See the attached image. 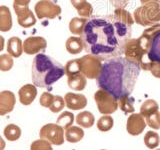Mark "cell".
<instances>
[{
    "mask_svg": "<svg viewBox=\"0 0 160 150\" xmlns=\"http://www.w3.org/2000/svg\"><path fill=\"white\" fill-rule=\"evenodd\" d=\"M133 24V16L124 8H116L112 14L91 16L80 35L84 50L101 61L122 56L131 39Z\"/></svg>",
    "mask_w": 160,
    "mask_h": 150,
    "instance_id": "1",
    "label": "cell"
},
{
    "mask_svg": "<svg viewBox=\"0 0 160 150\" xmlns=\"http://www.w3.org/2000/svg\"><path fill=\"white\" fill-rule=\"evenodd\" d=\"M140 69L137 63L125 56L108 59L102 64L101 72L96 80L97 86L107 90L116 99L130 95L134 90Z\"/></svg>",
    "mask_w": 160,
    "mask_h": 150,
    "instance_id": "2",
    "label": "cell"
},
{
    "mask_svg": "<svg viewBox=\"0 0 160 150\" xmlns=\"http://www.w3.org/2000/svg\"><path fill=\"white\" fill-rule=\"evenodd\" d=\"M64 66L54 58L43 53H38L34 57L31 75L35 86L43 88L49 87L64 76Z\"/></svg>",
    "mask_w": 160,
    "mask_h": 150,
    "instance_id": "3",
    "label": "cell"
},
{
    "mask_svg": "<svg viewBox=\"0 0 160 150\" xmlns=\"http://www.w3.org/2000/svg\"><path fill=\"white\" fill-rule=\"evenodd\" d=\"M134 21L141 26H152L160 21V4L150 2L137 7L133 12Z\"/></svg>",
    "mask_w": 160,
    "mask_h": 150,
    "instance_id": "4",
    "label": "cell"
},
{
    "mask_svg": "<svg viewBox=\"0 0 160 150\" xmlns=\"http://www.w3.org/2000/svg\"><path fill=\"white\" fill-rule=\"evenodd\" d=\"M124 56L130 61L137 63L140 68L145 71H150L152 61H150L148 53L141 47L137 38H131L125 45Z\"/></svg>",
    "mask_w": 160,
    "mask_h": 150,
    "instance_id": "5",
    "label": "cell"
},
{
    "mask_svg": "<svg viewBox=\"0 0 160 150\" xmlns=\"http://www.w3.org/2000/svg\"><path fill=\"white\" fill-rule=\"evenodd\" d=\"M98 111L104 115H109L116 112L118 108V101L107 90L100 88L94 94Z\"/></svg>",
    "mask_w": 160,
    "mask_h": 150,
    "instance_id": "6",
    "label": "cell"
},
{
    "mask_svg": "<svg viewBox=\"0 0 160 150\" xmlns=\"http://www.w3.org/2000/svg\"><path fill=\"white\" fill-rule=\"evenodd\" d=\"M80 64V72L86 78L97 79L102 69L101 60L93 56L92 54H86L78 58Z\"/></svg>",
    "mask_w": 160,
    "mask_h": 150,
    "instance_id": "7",
    "label": "cell"
},
{
    "mask_svg": "<svg viewBox=\"0 0 160 150\" xmlns=\"http://www.w3.org/2000/svg\"><path fill=\"white\" fill-rule=\"evenodd\" d=\"M140 114L144 117L148 126L160 129V112L158 103L153 99H147L140 107Z\"/></svg>",
    "mask_w": 160,
    "mask_h": 150,
    "instance_id": "8",
    "label": "cell"
},
{
    "mask_svg": "<svg viewBox=\"0 0 160 150\" xmlns=\"http://www.w3.org/2000/svg\"><path fill=\"white\" fill-rule=\"evenodd\" d=\"M39 136L54 145H62L64 143V128L57 123H48L40 129Z\"/></svg>",
    "mask_w": 160,
    "mask_h": 150,
    "instance_id": "9",
    "label": "cell"
},
{
    "mask_svg": "<svg viewBox=\"0 0 160 150\" xmlns=\"http://www.w3.org/2000/svg\"><path fill=\"white\" fill-rule=\"evenodd\" d=\"M34 10L39 19H54L61 14V7L51 0H40L35 4Z\"/></svg>",
    "mask_w": 160,
    "mask_h": 150,
    "instance_id": "10",
    "label": "cell"
},
{
    "mask_svg": "<svg viewBox=\"0 0 160 150\" xmlns=\"http://www.w3.org/2000/svg\"><path fill=\"white\" fill-rule=\"evenodd\" d=\"M46 47V40L41 36H30L25 39L23 42V52L28 55L38 54L44 51Z\"/></svg>",
    "mask_w": 160,
    "mask_h": 150,
    "instance_id": "11",
    "label": "cell"
},
{
    "mask_svg": "<svg viewBox=\"0 0 160 150\" xmlns=\"http://www.w3.org/2000/svg\"><path fill=\"white\" fill-rule=\"evenodd\" d=\"M16 13L18 23L23 28L32 27L36 23V18L34 13L29 9V6H13Z\"/></svg>",
    "mask_w": 160,
    "mask_h": 150,
    "instance_id": "12",
    "label": "cell"
},
{
    "mask_svg": "<svg viewBox=\"0 0 160 150\" xmlns=\"http://www.w3.org/2000/svg\"><path fill=\"white\" fill-rule=\"evenodd\" d=\"M146 127V121L140 113H131L127 119V132L132 136H137L143 132Z\"/></svg>",
    "mask_w": 160,
    "mask_h": 150,
    "instance_id": "13",
    "label": "cell"
},
{
    "mask_svg": "<svg viewBox=\"0 0 160 150\" xmlns=\"http://www.w3.org/2000/svg\"><path fill=\"white\" fill-rule=\"evenodd\" d=\"M16 98L13 92L4 90L0 92V116H4L14 109Z\"/></svg>",
    "mask_w": 160,
    "mask_h": 150,
    "instance_id": "14",
    "label": "cell"
},
{
    "mask_svg": "<svg viewBox=\"0 0 160 150\" xmlns=\"http://www.w3.org/2000/svg\"><path fill=\"white\" fill-rule=\"evenodd\" d=\"M64 100L67 108L71 110H81L87 105V98L83 94L68 92L65 94Z\"/></svg>",
    "mask_w": 160,
    "mask_h": 150,
    "instance_id": "15",
    "label": "cell"
},
{
    "mask_svg": "<svg viewBox=\"0 0 160 150\" xmlns=\"http://www.w3.org/2000/svg\"><path fill=\"white\" fill-rule=\"evenodd\" d=\"M19 100L23 105H30L37 96V88L33 84H25L19 89Z\"/></svg>",
    "mask_w": 160,
    "mask_h": 150,
    "instance_id": "16",
    "label": "cell"
},
{
    "mask_svg": "<svg viewBox=\"0 0 160 150\" xmlns=\"http://www.w3.org/2000/svg\"><path fill=\"white\" fill-rule=\"evenodd\" d=\"M12 28V15L10 9L1 5L0 6V31L8 32Z\"/></svg>",
    "mask_w": 160,
    "mask_h": 150,
    "instance_id": "17",
    "label": "cell"
},
{
    "mask_svg": "<svg viewBox=\"0 0 160 150\" xmlns=\"http://www.w3.org/2000/svg\"><path fill=\"white\" fill-rule=\"evenodd\" d=\"M74 8H76L78 15L82 18H90L93 13V6L87 0H70Z\"/></svg>",
    "mask_w": 160,
    "mask_h": 150,
    "instance_id": "18",
    "label": "cell"
},
{
    "mask_svg": "<svg viewBox=\"0 0 160 150\" xmlns=\"http://www.w3.org/2000/svg\"><path fill=\"white\" fill-rule=\"evenodd\" d=\"M7 53L12 57H20L23 53V42L19 37H11L7 42Z\"/></svg>",
    "mask_w": 160,
    "mask_h": 150,
    "instance_id": "19",
    "label": "cell"
},
{
    "mask_svg": "<svg viewBox=\"0 0 160 150\" xmlns=\"http://www.w3.org/2000/svg\"><path fill=\"white\" fill-rule=\"evenodd\" d=\"M67 83L68 86L75 91H82L86 87L87 80L82 73H77L71 75V76H68Z\"/></svg>",
    "mask_w": 160,
    "mask_h": 150,
    "instance_id": "20",
    "label": "cell"
},
{
    "mask_svg": "<svg viewBox=\"0 0 160 150\" xmlns=\"http://www.w3.org/2000/svg\"><path fill=\"white\" fill-rule=\"evenodd\" d=\"M65 47H66V50L70 54H79L82 50H84L81 37H69L66 40Z\"/></svg>",
    "mask_w": 160,
    "mask_h": 150,
    "instance_id": "21",
    "label": "cell"
},
{
    "mask_svg": "<svg viewBox=\"0 0 160 150\" xmlns=\"http://www.w3.org/2000/svg\"><path fill=\"white\" fill-rule=\"evenodd\" d=\"M84 137V131L82 128L77 126H70L65 131V138L70 143H76Z\"/></svg>",
    "mask_w": 160,
    "mask_h": 150,
    "instance_id": "22",
    "label": "cell"
},
{
    "mask_svg": "<svg viewBox=\"0 0 160 150\" xmlns=\"http://www.w3.org/2000/svg\"><path fill=\"white\" fill-rule=\"evenodd\" d=\"M94 115L89 111L80 112L76 116V123L83 128H90L94 124Z\"/></svg>",
    "mask_w": 160,
    "mask_h": 150,
    "instance_id": "23",
    "label": "cell"
},
{
    "mask_svg": "<svg viewBox=\"0 0 160 150\" xmlns=\"http://www.w3.org/2000/svg\"><path fill=\"white\" fill-rule=\"evenodd\" d=\"M87 22V19L82 17H74L69 22V30L74 35H81L85 24Z\"/></svg>",
    "mask_w": 160,
    "mask_h": 150,
    "instance_id": "24",
    "label": "cell"
},
{
    "mask_svg": "<svg viewBox=\"0 0 160 150\" xmlns=\"http://www.w3.org/2000/svg\"><path fill=\"white\" fill-rule=\"evenodd\" d=\"M148 57L152 62H160V32L153 39Z\"/></svg>",
    "mask_w": 160,
    "mask_h": 150,
    "instance_id": "25",
    "label": "cell"
},
{
    "mask_svg": "<svg viewBox=\"0 0 160 150\" xmlns=\"http://www.w3.org/2000/svg\"><path fill=\"white\" fill-rule=\"evenodd\" d=\"M4 136L9 141H16L21 136V129L15 124H9L4 129Z\"/></svg>",
    "mask_w": 160,
    "mask_h": 150,
    "instance_id": "26",
    "label": "cell"
},
{
    "mask_svg": "<svg viewBox=\"0 0 160 150\" xmlns=\"http://www.w3.org/2000/svg\"><path fill=\"white\" fill-rule=\"evenodd\" d=\"M118 101V106L120 109L122 110L125 113H133L135 111V108L133 106L134 104V98L130 97L129 95L126 96H122L119 99H117Z\"/></svg>",
    "mask_w": 160,
    "mask_h": 150,
    "instance_id": "27",
    "label": "cell"
},
{
    "mask_svg": "<svg viewBox=\"0 0 160 150\" xmlns=\"http://www.w3.org/2000/svg\"><path fill=\"white\" fill-rule=\"evenodd\" d=\"M73 122H74V115L72 112L69 111L62 112L57 118V124L64 129H67L70 126H72Z\"/></svg>",
    "mask_w": 160,
    "mask_h": 150,
    "instance_id": "28",
    "label": "cell"
},
{
    "mask_svg": "<svg viewBox=\"0 0 160 150\" xmlns=\"http://www.w3.org/2000/svg\"><path fill=\"white\" fill-rule=\"evenodd\" d=\"M144 143L149 149L156 148L160 143L159 135L154 131H148L144 136Z\"/></svg>",
    "mask_w": 160,
    "mask_h": 150,
    "instance_id": "29",
    "label": "cell"
},
{
    "mask_svg": "<svg viewBox=\"0 0 160 150\" xmlns=\"http://www.w3.org/2000/svg\"><path fill=\"white\" fill-rule=\"evenodd\" d=\"M113 118L109 115H104V116L100 117L97 122V128L100 131H109L110 129L113 127Z\"/></svg>",
    "mask_w": 160,
    "mask_h": 150,
    "instance_id": "30",
    "label": "cell"
},
{
    "mask_svg": "<svg viewBox=\"0 0 160 150\" xmlns=\"http://www.w3.org/2000/svg\"><path fill=\"white\" fill-rule=\"evenodd\" d=\"M13 57L9 53L0 55V71H9L13 67Z\"/></svg>",
    "mask_w": 160,
    "mask_h": 150,
    "instance_id": "31",
    "label": "cell"
},
{
    "mask_svg": "<svg viewBox=\"0 0 160 150\" xmlns=\"http://www.w3.org/2000/svg\"><path fill=\"white\" fill-rule=\"evenodd\" d=\"M64 68H65V74L67 75V77L74 74H77V73H81L80 72V64H79L78 59L69 60Z\"/></svg>",
    "mask_w": 160,
    "mask_h": 150,
    "instance_id": "32",
    "label": "cell"
},
{
    "mask_svg": "<svg viewBox=\"0 0 160 150\" xmlns=\"http://www.w3.org/2000/svg\"><path fill=\"white\" fill-rule=\"evenodd\" d=\"M30 150H53L51 143L45 139H38L32 142Z\"/></svg>",
    "mask_w": 160,
    "mask_h": 150,
    "instance_id": "33",
    "label": "cell"
},
{
    "mask_svg": "<svg viewBox=\"0 0 160 150\" xmlns=\"http://www.w3.org/2000/svg\"><path fill=\"white\" fill-rule=\"evenodd\" d=\"M65 100L63 97L59 96V95H56V96H54L53 98V101L51 103V105H50L49 109L51 110V111L53 113H57V112H60L61 110L64 108L65 106Z\"/></svg>",
    "mask_w": 160,
    "mask_h": 150,
    "instance_id": "34",
    "label": "cell"
},
{
    "mask_svg": "<svg viewBox=\"0 0 160 150\" xmlns=\"http://www.w3.org/2000/svg\"><path fill=\"white\" fill-rule=\"evenodd\" d=\"M53 98H54V95H52L51 93H49V92H43L41 94V96H40L39 103H40V105H41V106L49 108L50 105H51V103H52V101H53Z\"/></svg>",
    "mask_w": 160,
    "mask_h": 150,
    "instance_id": "35",
    "label": "cell"
},
{
    "mask_svg": "<svg viewBox=\"0 0 160 150\" xmlns=\"http://www.w3.org/2000/svg\"><path fill=\"white\" fill-rule=\"evenodd\" d=\"M130 0H109V2L115 8H125Z\"/></svg>",
    "mask_w": 160,
    "mask_h": 150,
    "instance_id": "36",
    "label": "cell"
},
{
    "mask_svg": "<svg viewBox=\"0 0 160 150\" xmlns=\"http://www.w3.org/2000/svg\"><path fill=\"white\" fill-rule=\"evenodd\" d=\"M150 72L154 77L160 78V62H152Z\"/></svg>",
    "mask_w": 160,
    "mask_h": 150,
    "instance_id": "37",
    "label": "cell"
},
{
    "mask_svg": "<svg viewBox=\"0 0 160 150\" xmlns=\"http://www.w3.org/2000/svg\"><path fill=\"white\" fill-rule=\"evenodd\" d=\"M31 0H14L13 6H29Z\"/></svg>",
    "mask_w": 160,
    "mask_h": 150,
    "instance_id": "38",
    "label": "cell"
},
{
    "mask_svg": "<svg viewBox=\"0 0 160 150\" xmlns=\"http://www.w3.org/2000/svg\"><path fill=\"white\" fill-rule=\"evenodd\" d=\"M4 44H5L4 38H3V36L0 35V51H2V50L4 49Z\"/></svg>",
    "mask_w": 160,
    "mask_h": 150,
    "instance_id": "39",
    "label": "cell"
},
{
    "mask_svg": "<svg viewBox=\"0 0 160 150\" xmlns=\"http://www.w3.org/2000/svg\"><path fill=\"white\" fill-rule=\"evenodd\" d=\"M5 141L3 140V138L0 136V150H4V148H5Z\"/></svg>",
    "mask_w": 160,
    "mask_h": 150,
    "instance_id": "40",
    "label": "cell"
},
{
    "mask_svg": "<svg viewBox=\"0 0 160 150\" xmlns=\"http://www.w3.org/2000/svg\"><path fill=\"white\" fill-rule=\"evenodd\" d=\"M140 2H141V4H146V3H150V2H157L159 3V0H140Z\"/></svg>",
    "mask_w": 160,
    "mask_h": 150,
    "instance_id": "41",
    "label": "cell"
},
{
    "mask_svg": "<svg viewBox=\"0 0 160 150\" xmlns=\"http://www.w3.org/2000/svg\"><path fill=\"white\" fill-rule=\"evenodd\" d=\"M156 150H160V149H156Z\"/></svg>",
    "mask_w": 160,
    "mask_h": 150,
    "instance_id": "42",
    "label": "cell"
},
{
    "mask_svg": "<svg viewBox=\"0 0 160 150\" xmlns=\"http://www.w3.org/2000/svg\"><path fill=\"white\" fill-rule=\"evenodd\" d=\"M159 3H160V0H159Z\"/></svg>",
    "mask_w": 160,
    "mask_h": 150,
    "instance_id": "43",
    "label": "cell"
}]
</instances>
